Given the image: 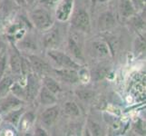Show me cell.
<instances>
[{"instance_id":"1","label":"cell","mask_w":146,"mask_h":136,"mask_svg":"<svg viewBox=\"0 0 146 136\" xmlns=\"http://www.w3.org/2000/svg\"><path fill=\"white\" fill-rule=\"evenodd\" d=\"M31 19L38 29L40 30H47L51 27L53 24V19L46 10L44 9H36L31 13Z\"/></svg>"},{"instance_id":"2","label":"cell","mask_w":146,"mask_h":136,"mask_svg":"<svg viewBox=\"0 0 146 136\" xmlns=\"http://www.w3.org/2000/svg\"><path fill=\"white\" fill-rule=\"evenodd\" d=\"M48 55L50 58H52L55 63L63 68H72L75 70L80 68V65L78 64L73 61L71 57H69L67 54H65L63 52L54 49H49Z\"/></svg>"},{"instance_id":"3","label":"cell","mask_w":146,"mask_h":136,"mask_svg":"<svg viewBox=\"0 0 146 136\" xmlns=\"http://www.w3.org/2000/svg\"><path fill=\"white\" fill-rule=\"evenodd\" d=\"M72 24L74 27H75L78 30H83V31L89 30L90 18H89L88 14L83 9L77 10L73 17Z\"/></svg>"},{"instance_id":"4","label":"cell","mask_w":146,"mask_h":136,"mask_svg":"<svg viewBox=\"0 0 146 136\" xmlns=\"http://www.w3.org/2000/svg\"><path fill=\"white\" fill-rule=\"evenodd\" d=\"M22 104L21 99L16 95H6L0 98V113H8L14 109H17Z\"/></svg>"},{"instance_id":"5","label":"cell","mask_w":146,"mask_h":136,"mask_svg":"<svg viewBox=\"0 0 146 136\" xmlns=\"http://www.w3.org/2000/svg\"><path fill=\"white\" fill-rule=\"evenodd\" d=\"M74 6V0H62L59 3L55 16L59 21L64 22L70 17Z\"/></svg>"},{"instance_id":"6","label":"cell","mask_w":146,"mask_h":136,"mask_svg":"<svg viewBox=\"0 0 146 136\" xmlns=\"http://www.w3.org/2000/svg\"><path fill=\"white\" fill-rule=\"evenodd\" d=\"M60 40H61V36H60L58 28H53L51 30H49L44 36L43 43L46 48L54 49L59 44Z\"/></svg>"},{"instance_id":"7","label":"cell","mask_w":146,"mask_h":136,"mask_svg":"<svg viewBox=\"0 0 146 136\" xmlns=\"http://www.w3.org/2000/svg\"><path fill=\"white\" fill-rule=\"evenodd\" d=\"M28 58L31 68H33L36 73L40 74H46L49 72V65L41 58H39L36 55H28Z\"/></svg>"},{"instance_id":"8","label":"cell","mask_w":146,"mask_h":136,"mask_svg":"<svg viewBox=\"0 0 146 136\" xmlns=\"http://www.w3.org/2000/svg\"><path fill=\"white\" fill-rule=\"evenodd\" d=\"M55 73L64 81L74 84L79 80V75L75 69L72 68H61L55 70Z\"/></svg>"},{"instance_id":"9","label":"cell","mask_w":146,"mask_h":136,"mask_svg":"<svg viewBox=\"0 0 146 136\" xmlns=\"http://www.w3.org/2000/svg\"><path fill=\"white\" fill-rule=\"evenodd\" d=\"M38 81L37 78L31 73H29L27 74V99H34V97L36 96V94L37 93L38 90Z\"/></svg>"},{"instance_id":"10","label":"cell","mask_w":146,"mask_h":136,"mask_svg":"<svg viewBox=\"0 0 146 136\" xmlns=\"http://www.w3.org/2000/svg\"><path fill=\"white\" fill-rule=\"evenodd\" d=\"M59 113L58 107L53 106L46 109L42 114V122L47 125V126H51V125L56 121L57 116Z\"/></svg>"},{"instance_id":"11","label":"cell","mask_w":146,"mask_h":136,"mask_svg":"<svg viewBox=\"0 0 146 136\" xmlns=\"http://www.w3.org/2000/svg\"><path fill=\"white\" fill-rule=\"evenodd\" d=\"M114 18L113 16L111 13L106 12L101 15L98 21V27L99 29L102 31H107L110 28H112L114 26Z\"/></svg>"},{"instance_id":"12","label":"cell","mask_w":146,"mask_h":136,"mask_svg":"<svg viewBox=\"0 0 146 136\" xmlns=\"http://www.w3.org/2000/svg\"><path fill=\"white\" fill-rule=\"evenodd\" d=\"M92 48L94 54L98 57H105L110 54V47L105 42L103 41L94 42Z\"/></svg>"},{"instance_id":"13","label":"cell","mask_w":146,"mask_h":136,"mask_svg":"<svg viewBox=\"0 0 146 136\" xmlns=\"http://www.w3.org/2000/svg\"><path fill=\"white\" fill-rule=\"evenodd\" d=\"M40 102L44 105H50L56 102V98L51 91L44 86L40 90Z\"/></svg>"},{"instance_id":"14","label":"cell","mask_w":146,"mask_h":136,"mask_svg":"<svg viewBox=\"0 0 146 136\" xmlns=\"http://www.w3.org/2000/svg\"><path fill=\"white\" fill-rule=\"evenodd\" d=\"M22 57L17 53H12L10 55V66L15 74H20L22 71Z\"/></svg>"},{"instance_id":"15","label":"cell","mask_w":146,"mask_h":136,"mask_svg":"<svg viewBox=\"0 0 146 136\" xmlns=\"http://www.w3.org/2000/svg\"><path fill=\"white\" fill-rule=\"evenodd\" d=\"M120 12L123 17H129L134 13V7L131 0H122L120 5Z\"/></svg>"},{"instance_id":"16","label":"cell","mask_w":146,"mask_h":136,"mask_svg":"<svg viewBox=\"0 0 146 136\" xmlns=\"http://www.w3.org/2000/svg\"><path fill=\"white\" fill-rule=\"evenodd\" d=\"M68 48L70 50V52H71L76 58H79V59L83 58L81 47H80L79 44L77 43L76 40L74 39V36H71L68 40Z\"/></svg>"},{"instance_id":"17","label":"cell","mask_w":146,"mask_h":136,"mask_svg":"<svg viewBox=\"0 0 146 136\" xmlns=\"http://www.w3.org/2000/svg\"><path fill=\"white\" fill-rule=\"evenodd\" d=\"M44 84L48 90H50L53 94H58L59 92H61V87L58 84V83L55 81L54 79L49 76H44Z\"/></svg>"},{"instance_id":"18","label":"cell","mask_w":146,"mask_h":136,"mask_svg":"<svg viewBox=\"0 0 146 136\" xmlns=\"http://www.w3.org/2000/svg\"><path fill=\"white\" fill-rule=\"evenodd\" d=\"M23 111H24V109H18V110L14 109L12 111H10V112L7 113V115L6 116V120L17 126L20 121V118H21Z\"/></svg>"},{"instance_id":"19","label":"cell","mask_w":146,"mask_h":136,"mask_svg":"<svg viewBox=\"0 0 146 136\" xmlns=\"http://www.w3.org/2000/svg\"><path fill=\"white\" fill-rule=\"evenodd\" d=\"M13 84V80L11 77H5L2 80L0 79V98L6 96L10 87Z\"/></svg>"},{"instance_id":"20","label":"cell","mask_w":146,"mask_h":136,"mask_svg":"<svg viewBox=\"0 0 146 136\" xmlns=\"http://www.w3.org/2000/svg\"><path fill=\"white\" fill-rule=\"evenodd\" d=\"M64 112L70 116H78L80 114V109L77 104L74 102H67L64 104Z\"/></svg>"},{"instance_id":"21","label":"cell","mask_w":146,"mask_h":136,"mask_svg":"<svg viewBox=\"0 0 146 136\" xmlns=\"http://www.w3.org/2000/svg\"><path fill=\"white\" fill-rule=\"evenodd\" d=\"M34 120V116L32 113H27L26 115H24V116L20 119V127H21L23 130H27L30 125H31L32 122Z\"/></svg>"},{"instance_id":"22","label":"cell","mask_w":146,"mask_h":136,"mask_svg":"<svg viewBox=\"0 0 146 136\" xmlns=\"http://www.w3.org/2000/svg\"><path fill=\"white\" fill-rule=\"evenodd\" d=\"M10 90L12 91V93L14 94V95H16L17 97H20V98H25L27 97V93H26V89H24L23 87H21V85H19L18 84H14L11 85L10 87Z\"/></svg>"},{"instance_id":"23","label":"cell","mask_w":146,"mask_h":136,"mask_svg":"<svg viewBox=\"0 0 146 136\" xmlns=\"http://www.w3.org/2000/svg\"><path fill=\"white\" fill-rule=\"evenodd\" d=\"M6 64H7V56L5 53H3L1 56H0V79L2 78L5 70H6Z\"/></svg>"},{"instance_id":"24","label":"cell","mask_w":146,"mask_h":136,"mask_svg":"<svg viewBox=\"0 0 146 136\" xmlns=\"http://www.w3.org/2000/svg\"><path fill=\"white\" fill-rule=\"evenodd\" d=\"M23 47L26 49H36V45L31 40H26V41H24L23 43Z\"/></svg>"},{"instance_id":"25","label":"cell","mask_w":146,"mask_h":136,"mask_svg":"<svg viewBox=\"0 0 146 136\" xmlns=\"http://www.w3.org/2000/svg\"><path fill=\"white\" fill-rule=\"evenodd\" d=\"M79 95H80V97L81 98H83V99H88V98H90L92 96V93L91 92H81V93H79L78 94Z\"/></svg>"},{"instance_id":"26","label":"cell","mask_w":146,"mask_h":136,"mask_svg":"<svg viewBox=\"0 0 146 136\" xmlns=\"http://www.w3.org/2000/svg\"><path fill=\"white\" fill-rule=\"evenodd\" d=\"M59 1H60V0H41V3L48 5V6H52V5L56 4Z\"/></svg>"},{"instance_id":"27","label":"cell","mask_w":146,"mask_h":136,"mask_svg":"<svg viewBox=\"0 0 146 136\" xmlns=\"http://www.w3.org/2000/svg\"><path fill=\"white\" fill-rule=\"evenodd\" d=\"M36 135H46V132H44V131L42 130V129H37L36 132Z\"/></svg>"},{"instance_id":"28","label":"cell","mask_w":146,"mask_h":136,"mask_svg":"<svg viewBox=\"0 0 146 136\" xmlns=\"http://www.w3.org/2000/svg\"><path fill=\"white\" fill-rule=\"evenodd\" d=\"M98 1H99V2H102V3H103V2H105V1H107V0H98Z\"/></svg>"},{"instance_id":"29","label":"cell","mask_w":146,"mask_h":136,"mask_svg":"<svg viewBox=\"0 0 146 136\" xmlns=\"http://www.w3.org/2000/svg\"><path fill=\"white\" fill-rule=\"evenodd\" d=\"M33 1H34V0H27V2H28V3H32Z\"/></svg>"},{"instance_id":"30","label":"cell","mask_w":146,"mask_h":136,"mask_svg":"<svg viewBox=\"0 0 146 136\" xmlns=\"http://www.w3.org/2000/svg\"><path fill=\"white\" fill-rule=\"evenodd\" d=\"M17 1H18L19 3H22V2H23V0H17Z\"/></svg>"},{"instance_id":"31","label":"cell","mask_w":146,"mask_h":136,"mask_svg":"<svg viewBox=\"0 0 146 136\" xmlns=\"http://www.w3.org/2000/svg\"><path fill=\"white\" fill-rule=\"evenodd\" d=\"M1 48H2V44L0 43V51H1Z\"/></svg>"},{"instance_id":"32","label":"cell","mask_w":146,"mask_h":136,"mask_svg":"<svg viewBox=\"0 0 146 136\" xmlns=\"http://www.w3.org/2000/svg\"><path fill=\"white\" fill-rule=\"evenodd\" d=\"M0 120H1V119H0Z\"/></svg>"}]
</instances>
